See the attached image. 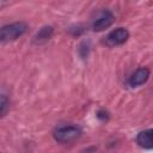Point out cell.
<instances>
[{
    "instance_id": "obj_8",
    "label": "cell",
    "mask_w": 153,
    "mask_h": 153,
    "mask_svg": "<svg viewBox=\"0 0 153 153\" xmlns=\"http://www.w3.org/2000/svg\"><path fill=\"white\" fill-rule=\"evenodd\" d=\"M8 104L10 102L7 100L5 94H1V100H0V111H1V116H5L8 109Z\"/></svg>"
},
{
    "instance_id": "obj_5",
    "label": "cell",
    "mask_w": 153,
    "mask_h": 153,
    "mask_svg": "<svg viewBox=\"0 0 153 153\" xmlns=\"http://www.w3.org/2000/svg\"><path fill=\"white\" fill-rule=\"evenodd\" d=\"M151 75V71L147 67H140L137 68L128 79V85L130 87H137L143 85L145 82H147V80L149 79Z\"/></svg>"
},
{
    "instance_id": "obj_6",
    "label": "cell",
    "mask_w": 153,
    "mask_h": 153,
    "mask_svg": "<svg viewBox=\"0 0 153 153\" xmlns=\"http://www.w3.org/2000/svg\"><path fill=\"white\" fill-rule=\"evenodd\" d=\"M136 142L142 148H153V129H146L140 131L136 136Z\"/></svg>"
},
{
    "instance_id": "obj_1",
    "label": "cell",
    "mask_w": 153,
    "mask_h": 153,
    "mask_svg": "<svg viewBox=\"0 0 153 153\" xmlns=\"http://www.w3.org/2000/svg\"><path fill=\"white\" fill-rule=\"evenodd\" d=\"M81 133H82V130L79 126H76V124H66V126L57 127L54 130L53 136L57 142L68 143V142H72L76 139H79L81 136Z\"/></svg>"
},
{
    "instance_id": "obj_4",
    "label": "cell",
    "mask_w": 153,
    "mask_h": 153,
    "mask_svg": "<svg viewBox=\"0 0 153 153\" xmlns=\"http://www.w3.org/2000/svg\"><path fill=\"white\" fill-rule=\"evenodd\" d=\"M114 22H115L114 13L109 10H104L99 13V16L92 23V29L94 31H103V30L108 29L109 26H111L114 24Z\"/></svg>"
},
{
    "instance_id": "obj_3",
    "label": "cell",
    "mask_w": 153,
    "mask_h": 153,
    "mask_svg": "<svg viewBox=\"0 0 153 153\" xmlns=\"http://www.w3.org/2000/svg\"><path fill=\"white\" fill-rule=\"evenodd\" d=\"M129 38V31L124 27H117L112 31H110L104 37V44L108 47H117L126 43Z\"/></svg>"
},
{
    "instance_id": "obj_2",
    "label": "cell",
    "mask_w": 153,
    "mask_h": 153,
    "mask_svg": "<svg viewBox=\"0 0 153 153\" xmlns=\"http://www.w3.org/2000/svg\"><path fill=\"white\" fill-rule=\"evenodd\" d=\"M27 30V25L24 22H14L7 25H4L0 31V39L1 42H10L14 41L18 37L23 36Z\"/></svg>"
},
{
    "instance_id": "obj_7",
    "label": "cell",
    "mask_w": 153,
    "mask_h": 153,
    "mask_svg": "<svg viewBox=\"0 0 153 153\" xmlns=\"http://www.w3.org/2000/svg\"><path fill=\"white\" fill-rule=\"evenodd\" d=\"M53 31H54V30H53L51 26H43V27L36 33V36H35V42H37V43H43V42L48 41V39L51 37Z\"/></svg>"
},
{
    "instance_id": "obj_9",
    "label": "cell",
    "mask_w": 153,
    "mask_h": 153,
    "mask_svg": "<svg viewBox=\"0 0 153 153\" xmlns=\"http://www.w3.org/2000/svg\"><path fill=\"white\" fill-rule=\"evenodd\" d=\"M97 118L100 120L102 122H106L109 120V112L106 110H104V109H100L97 112Z\"/></svg>"
}]
</instances>
